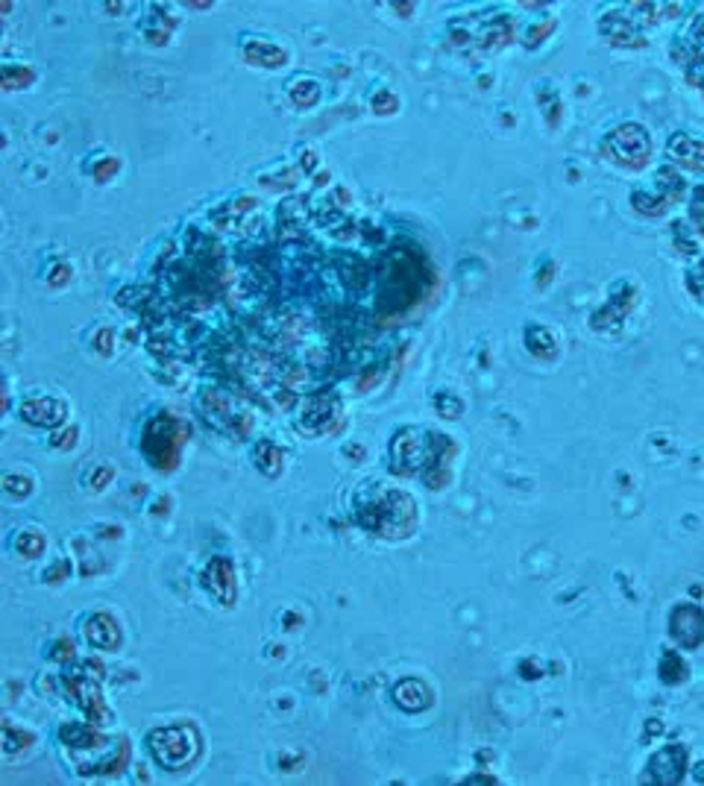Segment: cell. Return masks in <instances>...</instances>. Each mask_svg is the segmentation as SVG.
<instances>
[{
	"instance_id": "9c48e42d",
	"label": "cell",
	"mask_w": 704,
	"mask_h": 786,
	"mask_svg": "<svg viewBox=\"0 0 704 786\" xmlns=\"http://www.w3.org/2000/svg\"><path fill=\"white\" fill-rule=\"evenodd\" d=\"M244 59L250 65H259V68H279L285 65V50L279 44L267 42V39H256V42L244 44Z\"/></svg>"
},
{
	"instance_id": "8fae6325",
	"label": "cell",
	"mask_w": 704,
	"mask_h": 786,
	"mask_svg": "<svg viewBox=\"0 0 704 786\" xmlns=\"http://www.w3.org/2000/svg\"><path fill=\"white\" fill-rule=\"evenodd\" d=\"M291 100H294L297 109H308V106H314L320 100V86L314 80H297L291 86Z\"/></svg>"
},
{
	"instance_id": "3957f363",
	"label": "cell",
	"mask_w": 704,
	"mask_h": 786,
	"mask_svg": "<svg viewBox=\"0 0 704 786\" xmlns=\"http://www.w3.org/2000/svg\"><path fill=\"white\" fill-rule=\"evenodd\" d=\"M179 446H182V426L176 423L174 414H159L144 426L141 452L156 470H174Z\"/></svg>"
},
{
	"instance_id": "30bf717a",
	"label": "cell",
	"mask_w": 704,
	"mask_h": 786,
	"mask_svg": "<svg viewBox=\"0 0 704 786\" xmlns=\"http://www.w3.org/2000/svg\"><path fill=\"white\" fill-rule=\"evenodd\" d=\"M256 467L262 470L264 476H279L282 467H285V452H282L276 443L262 440V443L256 446Z\"/></svg>"
},
{
	"instance_id": "52a82bcc",
	"label": "cell",
	"mask_w": 704,
	"mask_h": 786,
	"mask_svg": "<svg viewBox=\"0 0 704 786\" xmlns=\"http://www.w3.org/2000/svg\"><path fill=\"white\" fill-rule=\"evenodd\" d=\"M65 402L56 399V396H47V393H33L21 402V417L33 426H44V429H56L65 423Z\"/></svg>"
},
{
	"instance_id": "ba28073f",
	"label": "cell",
	"mask_w": 704,
	"mask_h": 786,
	"mask_svg": "<svg viewBox=\"0 0 704 786\" xmlns=\"http://www.w3.org/2000/svg\"><path fill=\"white\" fill-rule=\"evenodd\" d=\"M83 634H86L88 646L103 649V652H112V649L121 646V628H118V622H115L109 613H94V616H88Z\"/></svg>"
},
{
	"instance_id": "8992f818",
	"label": "cell",
	"mask_w": 704,
	"mask_h": 786,
	"mask_svg": "<svg viewBox=\"0 0 704 786\" xmlns=\"http://www.w3.org/2000/svg\"><path fill=\"white\" fill-rule=\"evenodd\" d=\"M203 587L218 602L220 608H232L238 596V572L229 558H212L203 569Z\"/></svg>"
},
{
	"instance_id": "5b68a950",
	"label": "cell",
	"mask_w": 704,
	"mask_h": 786,
	"mask_svg": "<svg viewBox=\"0 0 704 786\" xmlns=\"http://www.w3.org/2000/svg\"><path fill=\"white\" fill-rule=\"evenodd\" d=\"M338 414H341V405H338L335 396H329V393L308 396L300 417H297V432H303L308 437L326 435L335 426Z\"/></svg>"
},
{
	"instance_id": "277c9868",
	"label": "cell",
	"mask_w": 704,
	"mask_h": 786,
	"mask_svg": "<svg viewBox=\"0 0 704 786\" xmlns=\"http://www.w3.org/2000/svg\"><path fill=\"white\" fill-rule=\"evenodd\" d=\"M411 502L405 493H391L385 490V484H376V490L370 496L358 493V520L364 528L379 531V534H394L396 528H402V514H394V508Z\"/></svg>"
},
{
	"instance_id": "4fadbf2b",
	"label": "cell",
	"mask_w": 704,
	"mask_h": 786,
	"mask_svg": "<svg viewBox=\"0 0 704 786\" xmlns=\"http://www.w3.org/2000/svg\"><path fill=\"white\" fill-rule=\"evenodd\" d=\"M0 80H3V88H6V91H15V88H24L33 83V71L18 68V65H6L3 74H0Z\"/></svg>"
},
{
	"instance_id": "7a4b0ae2",
	"label": "cell",
	"mask_w": 704,
	"mask_h": 786,
	"mask_svg": "<svg viewBox=\"0 0 704 786\" xmlns=\"http://www.w3.org/2000/svg\"><path fill=\"white\" fill-rule=\"evenodd\" d=\"M203 420L209 429H215L218 435L226 437H247L253 429V417L250 411L232 396L223 391H203L200 402H197Z\"/></svg>"
},
{
	"instance_id": "6da1fadb",
	"label": "cell",
	"mask_w": 704,
	"mask_h": 786,
	"mask_svg": "<svg viewBox=\"0 0 704 786\" xmlns=\"http://www.w3.org/2000/svg\"><path fill=\"white\" fill-rule=\"evenodd\" d=\"M147 748L162 769L179 772L200 754V737L191 725H168L147 737Z\"/></svg>"
},
{
	"instance_id": "7c38bea8",
	"label": "cell",
	"mask_w": 704,
	"mask_h": 786,
	"mask_svg": "<svg viewBox=\"0 0 704 786\" xmlns=\"http://www.w3.org/2000/svg\"><path fill=\"white\" fill-rule=\"evenodd\" d=\"M15 549L24 555V558H39L44 549V537L39 534V531H21L18 534V543H15Z\"/></svg>"
}]
</instances>
